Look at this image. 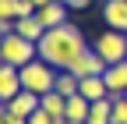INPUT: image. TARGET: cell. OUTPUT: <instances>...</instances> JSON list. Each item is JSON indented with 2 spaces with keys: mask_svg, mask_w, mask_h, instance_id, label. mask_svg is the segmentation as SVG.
Wrapping results in <instances>:
<instances>
[{
  "mask_svg": "<svg viewBox=\"0 0 127 124\" xmlns=\"http://www.w3.org/2000/svg\"><path fill=\"white\" fill-rule=\"evenodd\" d=\"M0 18H11L14 21V0H0Z\"/></svg>",
  "mask_w": 127,
  "mask_h": 124,
  "instance_id": "obj_20",
  "label": "cell"
},
{
  "mask_svg": "<svg viewBox=\"0 0 127 124\" xmlns=\"http://www.w3.org/2000/svg\"><path fill=\"white\" fill-rule=\"evenodd\" d=\"M78 82H81V78H74L71 71H60V74H57V89H53V92H60L64 99H71V96H78Z\"/></svg>",
  "mask_w": 127,
  "mask_h": 124,
  "instance_id": "obj_16",
  "label": "cell"
},
{
  "mask_svg": "<svg viewBox=\"0 0 127 124\" xmlns=\"http://www.w3.org/2000/svg\"><path fill=\"white\" fill-rule=\"evenodd\" d=\"M35 18L42 21V28H46V32H50V28H60V25H67V4H60V0H53L50 7L35 11Z\"/></svg>",
  "mask_w": 127,
  "mask_h": 124,
  "instance_id": "obj_10",
  "label": "cell"
},
{
  "mask_svg": "<svg viewBox=\"0 0 127 124\" xmlns=\"http://www.w3.org/2000/svg\"><path fill=\"white\" fill-rule=\"evenodd\" d=\"M88 4H92V0H67L71 11H81V7H88Z\"/></svg>",
  "mask_w": 127,
  "mask_h": 124,
  "instance_id": "obj_21",
  "label": "cell"
},
{
  "mask_svg": "<svg viewBox=\"0 0 127 124\" xmlns=\"http://www.w3.org/2000/svg\"><path fill=\"white\" fill-rule=\"evenodd\" d=\"M88 110H92V103L81 96V92L67 99V121H78V124H85V121H88Z\"/></svg>",
  "mask_w": 127,
  "mask_h": 124,
  "instance_id": "obj_14",
  "label": "cell"
},
{
  "mask_svg": "<svg viewBox=\"0 0 127 124\" xmlns=\"http://www.w3.org/2000/svg\"><path fill=\"white\" fill-rule=\"evenodd\" d=\"M57 124H78V121H57Z\"/></svg>",
  "mask_w": 127,
  "mask_h": 124,
  "instance_id": "obj_25",
  "label": "cell"
},
{
  "mask_svg": "<svg viewBox=\"0 0 127 124\" xmlns=\"http://www.w3.org/2000/svg\"><path fill=\"white\" fill-rule=\"evenodd\" d=\"M102 18H106V25L113 32H127V0H106Z\"/></svg>",
  "mask_w": 127,
  "mask_h": 124,
  "instance_id": "obj_7",
  "label": "cell"
},
{
  "mask_svg": "<svg viewBox=\"0 0 127 124\" xmlns=\"http://www.w3.org/2000/svg\"><path fill=\"white\" fill-rule=\"evenodd\" d=\"M0 43H4V32H0Z\"/></svg>",
  "mask_w": 127,
  "mask_h": 124,
  "instance_id": "obj_26",
  "label": "cell"
},
{
  "mask_svg": "<svg viewBox=\"0 0 127 124\" xmlns=\"http://www.w3.org/2000/svg\"><path fill=\"white\" fill-rule=\"evenodd\" d=\"M0 60L21 71L25 64L39 60V46H35V43H28V39H21L18 32H11V36H4V43H0Z\"/></svg>",
  "mask_w": 127,
  "mask_h": 124,
  "instance_id": "obj_3",
  "label": "cell"
},
{
  "mask_svg": "<svg viewBox=\"0 0 127 124\" xmlns=\"http://www.w3.org/2000/svg\"><path fill=\"white\" fill-rule=\"evenodd\" d=\"M113 103V124H127V96H109Z\"/></svg>",
  "mask_w": 127,
  "mask_h": 124,
  "instance_id": "obj_17",
  "label": "cell"
},
{
  "mask_svg": "<svg viewBox=\"0 0 127 124\" xmlns=\"http://www.w3.org/2000/svg\"><path fill=\"white\" fill-rule=\"evenodd\" d=\"M28 124H57V117H50V114H46L42 106H39V110H35V114L28 117Z\"/></svg>",
  "mask_w": 127,
  "mask_h": 124,
  "instance_id": "obj_19",
  "label": "cell"
},
{
  "mask_svg": "<svg viewBox=\"0 0 127 124\" xmlns=\"http://www.w3.org/2000/svg\"><path fill=\"white\" fill-rule=\"evenodd\" d=\"M32 4H35V11H42V7H50L53 0H32Z\"/></svg>",
  "mask_w": 127,
  "mask_h": 124,
  "instance_id": "obj_23",
  "label": "cell"
},
{
  "mask_svg": "<svg viewBox=\"0 0 127 124\" xmlns=\"http://www.w3.org/2000/svg\"><path fill=\"white\" fill-rule=\"evenodd\" d=\"M102 71H106V60L95 53L92 46H88V50L74 60V67H71V74H74V78H88V74H102Z\"/></svg>",
  "mask_w": 127,
  "mask_h": 124,
  "instance_id": "obj_5",
  "label": "cell"
},
{
  "mask_svg": "<svg viewBox=\"0 0 127 124\" xmlns=\"http://www.w3.org/2000/svg\"><path fill=\"white\" fill-rule=\"evenodd\" d=\"M85 124H113V103H109V99L92 103V110H88V121H85Z\"/></svg>",
  "mask_w": 127,
  "mask_h": 124,
  "instance_id": "obj_15",
  "label": "cell"
},
{
  "mask_svg": "<svg viewBox=\"0 0 127 124\" xmlns=\"http://www.w3.org/2000/svg\"><path fill=\"white\" fill-rule=\"evenodd\" d=\"M4 124H28V117H14V114H7V121Z\"/></svg>",
  "mask_w": 127,
  "mask_h": 124,
  "instance_id": "obj_22",
  "label": "cell"
},
{
  "mask_svg": "<svg viewBox=\"0 0 127 124\" xmlns=\"http://www.w3.org/2000/svg\"><path fill=\"white\" fill-rule=\"evenodd\" d=\"M21 18H35V4L32 0H14V21Z\"/></svg>",
  "mask_w": 127,
  "mask_h": 124,
  "instance_id": "obj_18",
  "label": "cell"
},
{
  "mask_svg": "<svg viewBox=\"0 0 127 124\" xmlns=\"http://www.w3.org/2000/svg\"><path fill=\"white\" fill-rule=\"evenodd\" d=\"M35 110H39V96L35 92H25V89L7 103V114H14V117H32Z\"/></svg>",
  "mask_w": 127,
  "mask_h": 124,
  "instance_id": "obj_11",
  "label": "cell"
},
{
  "mask_svg": "<svg viewBox=\"0 0 127 124\" xmlns=\"http://www.w3.org/2000/svg\"><path fill=\"white\" fill-rule=\"evenodd\" d=\"M57 67H50L46 60H32V64L21 67V89L25 92H35V96L42 99L46 92H53L57 89Z\"/></svg>",
  "mask_w": 127,
  "mask_h": 124,
  "instance_id": "obj_2",
  "label": "cell"
},
{
  "mask_svg": "<svg viewBox=\"0 0 127 124\" xmlns=\"http://www.w3.org/2000/svg\"><path fill=\"white\" fill-rule=\"evenodd\" d=\"M92 50L106 60V67H113V64H120V60H127V32H113V28H109V32H102L99 39H95Z\"/></svg>",
  "mask_w": 127,
  "mask_h": 124,
  "instance_id": "obj_4",
  "label": "cell"
},
{
  "mask_svg": "<svg viewBox=\"0 0 127 124\" xmlns=\"http://www.w3.org/2000/svg\"><path fill=\"white\" fill-rule=\"evenodd\" d=\"M85 50H88V43H85V36L78 32L71 21L60 25V28H50V32L39 39V60H46V64L57 67V71H71L74 60Z\"/></svg>",
  "mask_w": 127,
  "mask_h": 124,
  "instance_id": "obj_1",
  "label": "cell"
},
{
  "mask_svg": "<svg viewBox=\"0 0 127 124\" xmlns=\"http://www.w3.org/2000/svg\"><path fill=\"white\" fill-rule=\"evenodd\" d=\"M78 92H81L88 103L109 99V89H106V78H102V74H88V78H81V82H78Z\"/></svg>",
  "mask_w": 127,
  "mask_h": 124,
  "instance_id": "obj_8",
  "label": "cell"
},
{
  "mask_svg": "<svg viewBox=\"0 0 127 124\" xmlns=\"http://www.w3.org/2000/svg\"><path fill=\"white\" fill-rule=\"evenodd\" d=\"M21 92V71L11 64H0V103H11Z\"/></svg>",
  "mask_w": 127,
  "mask_h": 124,
  "instance_id": "obj_6",
  "label": "cell"
},
{
  "mask_svg": "<svg viewBox=\"0 0 127 124\" xmlns=\"http://www.w3.org/2000/svg\"><path fill=\"white\" fill-rule=\"evenodd\" d=\"M60 4H67V0H60Z\"/></svg>",
  "mask_w": 127,
  "mask_h": 124,
  "instance_id": "obj_27",
  "label": "cell"
},
{
  "mask_svg": "<svg viewBox=\"0 0 127 124\" xmlns=\"http://www.w3.org/2000/svg\"><path fill=\"white\" fill-rule=\"evenodd\" d=\"M102 78H106L109 96H127V60H120V64H113V67H106Z\"/></svg>",
  "mask_w": 127,
  "mask_h": 124,
  "instance_id": "obj_9",
  "label": "cell"
},
{
  "mask_svg": "<svg viewBox=\"0 0 127 124\" xmlns=\"http://www.w3.org/2000/svg\"><path fill=\"white\" fill-rule=\"evenodd\" d=\"M39 106H42V110L50 114V117H57V121H67V99H64L60 92H46V96L39 99Z\"/></svg>",
  "mask_w": 127,
  "mask_h": 124,
  "instance_id": "obj_13",
  "label": "cell"
},
{
  "mask_svg": "<svg viewBox=\"0 0 127 124\" xmlns=\"http://www.w3.org/2000/svg\"><path fill=\"white\" fill-rule=\"evenodd\" d=\"M7 121V103H0V124Z\"/></svg>",
  "mask_w": 127,
  "mask_h": 124,
  "instance_id": "obj_24",
  "label": "cell"
},
{
  "mask_svg": "<svg viewBox=\"0 0 127 124\" xmlns=\"http://www.w3.org/2000/svg\"><path fill=\"white\" fill-rule=\"evenodd\" d=\"M14 32H18L21 39H28V43H35V46H39V39L46 36V28H42L39 18H21V21H14Z\"/></svg>",
  "mask_w": 127,
  "mask_h": 124,
  "instance_id": "obj_12",
  "label": "cell"
}]
</instances>
